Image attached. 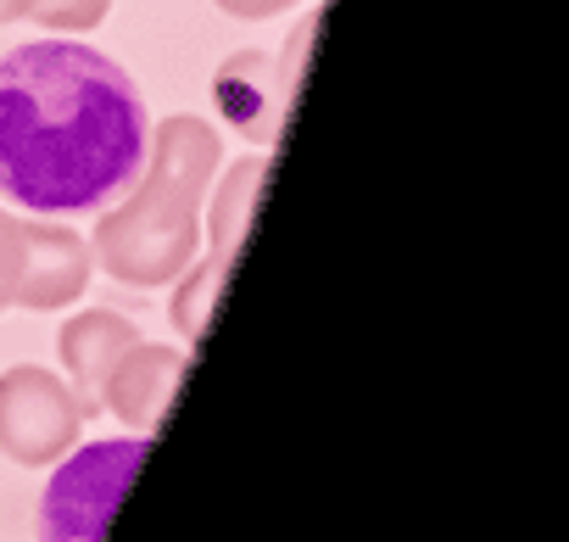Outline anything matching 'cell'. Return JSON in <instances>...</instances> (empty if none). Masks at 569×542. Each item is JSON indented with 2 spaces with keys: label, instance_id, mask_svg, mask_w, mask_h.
<instances>
[{
  "label": "cell",
  "instance_id": "obj_11",
  "mask_svg": "<svg viewBox=\"0 0 569 542\" xmlns=\"http://www.w3.org/2000/svg\"><path fill=\"white\" fill-rule=\"evenodd\" d=\"M107 12H112V0H34L29 18L46 35H90L107 23Z\"/></svg>",
  "mask_w": 569,
  "mask_h": 542
},
{
  "label": "cell",
  "instance_id": "obj_3",
  "mask_svg": "<svg viewBox=\"0 0 569 542\" xmlns=\"http://www.w3.org/2000/svg\"><path fill=\"white\" fill-rule=\"evenodd\" d=\"M146 453H151V436L90 442L79 453L68 447L40 497V542H101L112 525V509L129 492V481L140 475Z\"/></svg>",
  "mask_w": 569,
  "mask_h": 542
},
{
  "label": "cell",
  "instance_id": "obj_9",
  "mask_svg": "<svg viewBox=\"0 0 569 542\" xmlns=\"http://www.w3.org/2000/svg\"><path fill=\"white\" fill-rule=\"evenodd\" d=\"M262 179H268V162L251 151V157L229 162V168H223V179H212V185H207V196H212V213H207L212 257H229V263H234V252H240V240H246V224H251V207H257Z\"/></svg>",
  "mask_w": 569,
  "mask_h": 542
},
{
  "label": "cell",
  "instance_id": "obj_2",
  "mask_svg": "<svg viewBox=\"0 0 569 542\" xmlns=\"http://www.w3.org/2000/svg\"><path fill=\"white\" fill-rule=\"evenodd\" d=\"M218 162H223V135L207 118L173 112L168 124H157L140 179L112 207H101V224L90 235L96 268H107L118 286L134 292L179 280L201 246V201Z\"/></svg>",
  "mask_w": 569,
  "mask_h": 542
},
{
  "label": "cell",
  "instance_id": "obj_14",
  "mask_svg": "<svg viewBox=\"0 0 569 542\" xmlns=\"http://www.w3.org/2000/svg\"><path fill=\"white\" fill-rule=\"evenodd\" d=\"M34 12V0H0V29H7V23H23Z\"/></svg>",
  "mask_w": 569,
  "mask_h": 542
},
{
  "label": "cell",
  "instance_id": "obj_13",
  "mask_svg": "<svg viewBox=\"0 0 569 542\" xmlns=\"http://www.w3.org/2000/svg\"><path fill=\"white\" fill-rule=\"evenodd\" d=\"M212 7L229 12V18H240V23H262V18H279V12L302 7V0H212Z\"/></svg>",
  "mask_w": 569,
  "mask_h": 542
},
{
  "label": "cell",
  "instance_id": "obj_6",
  "mask_svg": "<svg viewBox=\"0 0 569 542\" xmlns=\"http://www.w3.org/2000/svg\"><path fill=\"white\" fill-rule=\"evenodd\" d=\"M184 369H190V353H184V347H157V342L140 336V342L118 358V369L107 375L101 408L118 414L134 436H151V431L162 425V414H168V403H173Z\"/></svg>",
  "mask_w": 569,
  "mask_h": 542
},
{
  "label": "cell",
  "instance_id": "obj_4",
  "mask_svg": "<svg viewBox=\"0 0 569 542\" xmlns=\"http://www.w3.org/2000/svg\"><path fill=\"white\" fill-rule=\"evenodd\" d=\"M79 403L62 375L40 364H12L0 375V453L23 470L57 464L68 447H79Z\"/></svg>",
  "mask_w": 569,
  "mask_h": 542
},
{
  "label": "cell",
  "instance_id": "obj_12",
  "mask_svg": "<svg viewBox=\"0 0 569 542\" xmlns=\"http://www.w3.org/2000/svg\"><path fill=\"white\" fill-rule=\"evenodd\" d=\"M18 275H23V218L0 213V314L12 308Z\"/></svg>",
  "mask_w": 569,
  "mask_h": 542
},
{
  "label": "cell",
  "instance_id": "obj_10",
  "mask_svg": "<svg viewBox=\"0 0 569 542\" xmlns=\"http://www.w3.org/2000/svg\"><path fill=\"white\" fill-rule=\"evenodd\" d=\"M223 275H229V257H201V263H190L184 275L173 280V286H179V292H173V325H179L184 342H201V331H207V319H212V308H218Z\"/></svg>",
  "mask_w": 569,
  "mask_h": 542
},
{
  "label": "cell",
  "instance_id": "obj_5",
  "mask_svg": "<svg viewBox=\"0 0 569 542\" xmlns=\"http://www.w3.org/2000/svg\"><path fill=\"white\" fill-rule=\"evenodd\" d=\"M96 275V252L79 229L68 224H23V275L12 292V308L29 314H57L84 297Z\"/></svg>",
  "mask_w": 569,
  "mask_h": 542
},
{
  "label": "cell",
  "instance_id": "obj_1",
  "mask_svg": "<svg viewBox=\"0 0 569 542\" xmlns=\"http://www.w3.org/2000/svg\"><path fill=\"white\" fill-rule=\"evenodd\" d=\"M134 79L68 35L0 57V196L29 213H101L146 168Z\"/></svg>",
  "mask_w": 569,
  "mask_h": 542
},
{
  "label": "cell",
  "instance_id": "obj_7",
  "mask_svg": "<svg viewBox=\"0 0 569 542\" xmlns=\"http://www.w3.org/2000/svg\"><path fill=\"white\" fill-rule=\"evenodd\" d=\"M134 342H140L134 319H123V314H112V308H84V314H73V319L62 325L57 353H62L68 392H73V403H79L84 420L101 414V386H107V375L118 369V358H123Z\"/></svg>",
  "mask_w": 569,
  "mask_h": 542
},
{
  "label": "cell",
  "instance_id": "obj_8",
  "mask_svg": "<svg viewBox=\"0 0 569 542\" xmlns=\"http://www.w3.org/2000/svg\"><path fill=\"white\" fill-rule=\"evenodd\" d=\"M212 96H218L223 118H229L251 146H273L284 112H291V90H284V79H279V62H268L262 51H234V57L218 68Z\"/></svg>",
  "mask_w": 569,
  "mask_h": 542
}]
</instances>
